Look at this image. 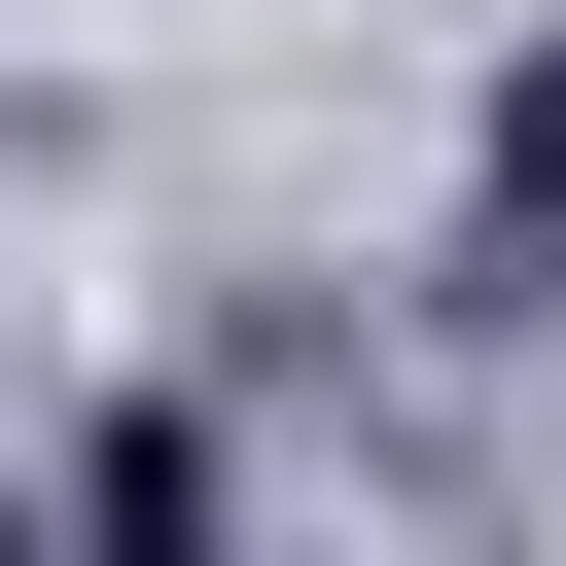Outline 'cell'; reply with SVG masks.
<instances>
[]
</instances>
